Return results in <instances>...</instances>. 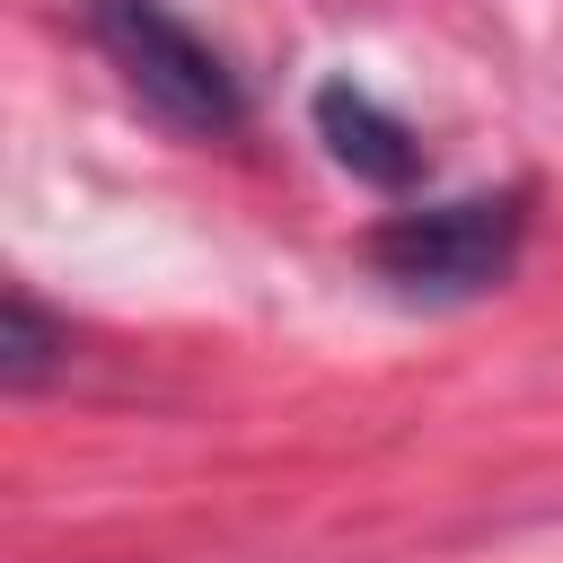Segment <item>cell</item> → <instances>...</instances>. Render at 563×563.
<instances>
[{
  "label": "cell",
  "mask_w": 563,
  "mask_h": 563,
  "mask_svg": "<svg viewBox=\"0 0 563 563\" xmlns=\"http://www.w3.org/2000/svg\"><path fill=\"white\" fill-rule=\"evenodd\" d=\"M62 361H70V334L35 308V290H9V308H0V387L26 396V387H44Z\"/></svg>",
  "instance_id": "277c9868"
},
{
  "label": "cell",
  "mask_w": 563,
  "mask_h": 563,
  "mask_svg": "<svg viewBox=\"0 0 563 563\" xmlns=\"http://www.w3.org/2000/svg\"><path fill=\"white\" fill-rule=\"evenodd\" d=\"M97 44L114 53V70L132 79V97L176 123V132H238L246 123V97H238V70L167 9V0H97Z\"/></svg>",
  "instance_id": "7a4b0ae2"
},
{
  "label": "cell",
  "mask_w": 563,
  "mask_h": 563,
  "mask_svg": "<svg viewBox=\"0 0 563 563\" xmlns=\"http://www.w3.org/2000/svg\"><path fill=\"white\" fill-rule=\"evenodd\" d=\"M308 114H317V141L334 150V167H352L361 185L405 194V185L422 176V141H413V123H405L396 106H378L361 79H325Z\"/></svg>",
  "instance_id": "3957f363"
},
{
  "label": "cell",
  "mask_w": 563,
  "mask_h": 563,
  "mask_svg": "<svg viewBox=\"0 0 563 563\" xmlns=\"http://www.w3.org/2000/svg\"><path fill=\"white\" fill-rule=\"evenodd\" d=\"M528 238V194H466V202H422L369 229V264L378 282L413 290V299H475L493 282H510Z\"/></svg>",
  "instance_id": "6da1fadb"
}]
</instances>
